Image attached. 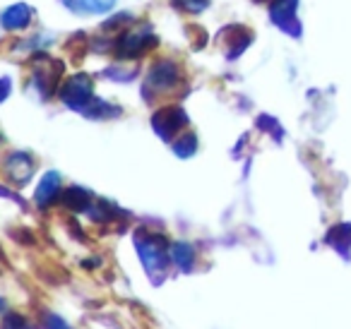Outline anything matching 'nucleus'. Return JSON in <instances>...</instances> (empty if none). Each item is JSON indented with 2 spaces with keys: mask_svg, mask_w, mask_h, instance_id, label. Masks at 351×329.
I'll return each mask as SVG.
<instances>
[{
  "mask_svg": "<svg viewBox=\"0 0 351 329\" xmlns=\"http://www.w3.org/2000/svg\"><path fill=\"white\" fill-rule=\"evenodd\" d=\"M0 308H3V300H0Z\"/></svg>",
  "mask_w": 351,
  "mask_h": 329,
  "instance_id": "obj_20",
  "label": "nucleus"
},
{
  "mask_svg": "<svg viewBox=\"0 0 351 329\" xmlns=\"http://www.w3.org/2000/svg\"><path fill=\"white\" fill-rule=\"evenodd\" d=\"M181 82V68L173 60H156L152 63L149 75H147V89H154L156 94L171 92Z\"/></svg>",
  "mask_w": 351,
  "mask_h": 329,
  "instance_id": "obj_6",
  "label": "nucleus"
},
{
  "mask_svg": "<svg viewBox=\"0 0 351 329\" xmlns=\"http://www.w3.org/2000/svg\"><path fill=\"white\" fill-rule=\"evenodd\" d=\"M94 202H97L94 195L84 188H77V185H73V188H68L63 193V204H68L75 212H87V209H92Z\"/></svg>",
  "mask_w": 351,
  "mask_h": 329,
  "instance_id": "obj_12",
  "label": "nucleus"
},
{
  "mask_svg": "<svg viewBox=\"0 0 351 329\" xmlns=\"http://www.w3.org/2000/svg\"><path fill=\"white\" fill-rule=\"evenodd\" d=\"M60 101L70 108V111H80L84 113L87 106L94 101V80L89 77L87 73H77L73 77H68L63 84H60V92H58Z\"/></svg>",
  "mask_w": 351,
  "mask_h": 329,
  "instance_id": "obj_3",
  "label": "nucleus"
},
{
  "mask_svg": "<svg viewBox=\"0 0 351 329\" xmlns=\"http://www.w3.org/2000/svg\"><path fill=\"white\" fill-rule=\"evenodd\" d=\"M34 22V8L27 3H12L0 12V27L5 32H25Z\"/></svg>",
  "mask_w": 351,
  "mask_h": 329,
  "instance_id": "obj_7",
  "label": "nucleus"
},
{
  "mask_svg": "<svg viewBox=\"0 0 351 329\" xmlns=\"http://www.w3.org/2000/svg\"><path fill=\"white\" fill-rule=\"evenodd\" d=\"M10 92H12V82H10V77H0V103H3L8 97H10Z\"/></svg>",
  "mask_w": 351,
  "mask_h": 329,
  "instance_id": "obj_19",
  "label": "nucleus"
},
{
  "mask_svg": "<svg viewBox=\"0 0 351 329\" xmlns=\"http://www.w3.org/2000/svg\"><path fill=\"white\" fill-rule=\"evenodd\" d=\"M169 245L164 236L152 231H137L135 233V247L137 255H140L142 265H145V271L149 274V279L161 281L171 265V255H169Z\"/></svg>",
  "mask_w": 351,
  "mask_h": 329,
  "instance_id": "obj_1",
  "label": "nucleus"
},
{
  "mask_svg": "<svg viewBox=\"0 0 351 329\" xmlns=\"http://www.w3.org/2000/svg\"><path fill=\"white\" fill-rule=\"evenodd\" d=\"M188 123H191V118H188V113L183 111L181 106H164L152 116V127H154L156 135L166 142H173L176 135H178Z\"/></svg>",
  "mask_w": 351,
  "mask_h": 329,
  "instance_id": "obj_5",
  "label": "nucleus"
},
{
  "mask_svg": "<svg viewBox=\"0 0 351 329\" xmlns=\"http://www.w3.org/2000/svg\"><path fill=\"white\" fill-rule=\"evenodd\" d=\"M173 5L183 12H191V15H200L210 8V0H173Z\"/></svg>",
  "mask_w": 351,
  "mask_h": 329,
  "instance_id": "obj_16",
  "label": "nucleus"
},
{
  "mask_svg": "<svg viewBox=\"0 0 351 329\" xmlns=\"http://www.w3.org/2000/svg\"><path fill=\"white\" fill-rule=\"evenodd\" d=\"M0 142H3V137H0Z\"/></svg>",
  "mask_w": 351,
  "mask_h": 329,
  "instance_id": "obj_21",
  "label": "nucleus"
},
{
  "mask_svg": "<svg viewBox=\"0 0 351 329\" xmlns=\"http://www.w3.org/2000/svg\"><path fill=\"white\" fill-rule=\"evenodd\" d=\"M298 5H301V0H269V8H267L272 25L279 32H284L287 36H291V39H301L303 34Z\"/></svg>",
  "mask_w": 351,
  "mask_h": 329,
  "instance_id": "obj_4",
  "label": "nucleus"
},
{
  "mask_svg": "<svg viewBox=\"0 0 351 329\" xmlns=\"http://www.w3.org/2000/svg\"><path fill=\"white\" fill-rule=\"evenodd\" d=\"M327 243H330L339 255L349 257V252H351V223H337L335 228H330V233H327Z\"/></svg>",
  "mask_w": 351,
  "mask_h": 329,
  "instance_id": "obj_13",
  "label": "nucleus"
},
{
  "mask_svg": "<svg viewBox=\"0 0 351 329\" xmlns=\"http://www.w3.org/2000/svg\"><path fill=\"white\" fill-rule=\"evenodd\" d=\"M58 195H60V173L58 171H46L39 183H36L34 202L39 204L41 209H46L58 199Z\"/></svg>",
  "mask_w": 351,
  "mask_h": 329,
  "instance_id": "obj_9",
  "label": "nucleus"
},
{
  "mask_svg": "<svg viewBox=\"0 0 351 329\" xmlns=\"http://www.w3.org/2000/svg\"><path fill=\"white\" fill-rule=\"evenodd\" d=\"M156 46V34L149 25L135 27V29H123L121 36L111 44V51L123 60L142 58L145 53H149Z\"/></svg>",
  "mask_w": 351,
  "mask_h": 329,
  "instance_id": "obj_2",
  "label": "nucleus"
},
{
  "mask_svg": "<svg viewBox=\"0 0 351 329\" xmlns=\"http://www.w3.org/2000/svg\"><path fill=\"white\" fill-rule=\"evenodd\" d=\"M44 329H70V324L65 322V319H60L58 315L46 313L44 315Z\"/></svg>",
  "mask_w": 351,
  "mask_h": 329,
  "instance_id": "obj_18",
  "label": "nucleus"
},
{
  "mask_svg": "<svg viewBox=\"0 0 351 329\" xmlns=\"http://www.w3.org/2000/svg\"><path fill=\"white\" fill-rule=\"evenodd\" d=\"M34 169H36L34 156L27 154V151H12L5 159V173L15 185L29 183L32 175H34Z\"/></svg>",
  "mask_w": 351,
  "mask_h": 329,
  "instance_id": "obj_8",
  "label": "nucleus"
},
{
  "mask_svg": "<svg viewBox=\"0 0 351 329\" xmlns=\"http://www.w3.org/2000/svg\"><path fill=\"white\" fill-rule=\"evenodd\" d=\"M73 15L92 17V15H106L116 8V0H63Z\"/></svg>",
  "mask_w": 351,
  "mask_h": 329,
  "instance_id": "obj_10",
  "label": "nucleus"
},
{
  "mask_svg": "<svg viewBox=\"0 0 351 329\" xmlns=\"http://www.w3.org/2000/svg\"><path fill=\"white\" fill-rule=\"evenodd\" d=\"M0 329H34V327H32L29 319L22 317V315L8 313L5 317H3V322H0Z\"/></svg>",
  "mask_w": 351,
  "mask_h": 329,
  "instance_id": "obj_17",
  "label": "nucleus"
},
{
  "mask_svg": "<svg viewBox=\"0 0 351 329\" xmlns=\"http://www.w3.org/2000/svg\"><path fill=\"white\" fill-rule=\"evenodd\" d=\"M171 149H173L176 156H181V159H191L197 151V137L193 132H183L178 140L171 142Z\"/></svg>",
  "mask_w": 351,
  "mask_h": 329,
  "instance_id": "obj_14",
  "label": "nucleus"
},
{
  "mask_svg": "<svg viewBox=\"0 0 351 329\" xmlns=\"http://www.w3.org/2000/svg\"><path fill=\"white\" fill-rule=\"evenodd\" d=\"M118 108L111 106V103L101 101V99H94L92 103L87 106V111H84V116L87 118H111V116H118Z\"/></svg>",
  "mask_w": 351,
  "mask_h": 329,
  "instance_id": "obj_15",
  "label": "nucleus"
},
{
  "mask_svg": "<svg viewBox=\"0 0 351 329\" xmlns=\"http://www.w3.org/2000/svg\"><path fill=\"white\" fill-rule=\"evenodd\" d=\"M169 255H171V265H176L181 271H191L195 267V247L191 243H183V241L171 243Z\"/></svg>",
  "mask_w": 351,
  "mask_h": 329,
  "instance_id": "obj_11",
  "label": "nucleus"
}]
</instances>
